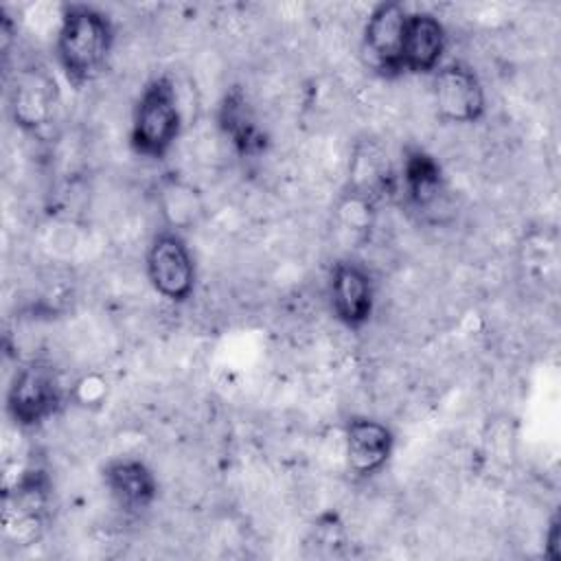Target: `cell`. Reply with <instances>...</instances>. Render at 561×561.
Masks as SVG:
<instances>
[{"label": "cell", "instance_id": "11", "mask_svg": "<svg viewBox=\"0 0 561 561\" xmlns=\"http://www.w3.org/2000/svg\"><path fill=\"white\" fill-rule=\"evenodd\" d=\"M447 53L445 24L430 11H410L403 37V72L434 75Z\"/></svg>", "mask_w": 561, "mask_h": 561}, {"label": "cell", "instance_id": "15", "mask_svg": "<svg viewBox=\"0 0 561 561\" xmlns=\"http://www.w3.org/2000/svg\"><path fill=\"white\" fill-rule=\"evenodd\" d=\"M335 221L342 232H351L353 243H364L375 224V197L351 188L335 208Z\"/></svg>", "mask_w": 561, "mask_h": 561}, {"label": "cell", "instance_id": "6", "mask_svg": "<svg viewBox=\"0 0 561 561\" xmlns=\"http://www.w3.org/2000/svg\"><path fill=\"white\" fill-rule=\"evenodd\" d=\"M436 116L449 125H473L486 112V94L478 72L460 61H443L432 83Z\"/></svg>", "mask_w": 561, "mask_h": 561}, {"label": "cell", "instance_id": "14", "mask_svg": "<svg viewBox=\"0 0 561 561\" xmlns=\"http://www.w3.org/2000/svg\"><path fill=\"white\" fill-rule=\"evenodd\" d=\"M401 182L410 206L416 210H430L445 193V175L438 160L421 147L403 151Z\"/></svg>", "mask_w": 561, "mask_h": 561}, {"label": "cell", "instance_id": "7", "mask_svg": "<svg viewBox=\"0 0 561 561\" xmlns=\"http://www.w3.org/2000/svg\"><path fill=\"white\" fill-rule=\"evenodd\" d=\"M48 495L50 482L42 469H28L20 480L4 493L2 508V530L4 537L15 546H33L44 528L48 517Z\"/></svg>", "mask_w": 561, "mask_h": 561}, {"label": "cell", "instance_id": "1", "mask_svg": "<svg viewBox=\"0 0 561 561\" xmlns=\"http://www.w3.org/2000/svg\"><path fill=\"white\" fill-rule=\"evenodd\" d=\"M114 48L112 18L83 2H72L61 9L59 28L55 35V59L72 88L92 83L107 66Z\"/></svg>", "mask_w": 561, "mask_h": 561}, {"label": "cell", "instance_id": "5", "mask_svg": "<svg viewBox=\"0 0 561 561\" xmlns=\"http://www.w3.org/2000/svg\"><path fill=\"white\" fill-rule=\"evenodd\" d=\"M145 267L151 287L164 300L180 305L193 296L197 283V265L188 243L178 230L167 228L151 239Z\"/></svg>", "mask_w": 561, "mask_h": 561}, {"label": "cell", "instance_id": "4", "mask_svg": "<svg viewBox=\"0 0 561 561\" xmlns=\"http://www.w3.org/2000/svg\"><path fill=\"white\" fill-rule=\"evenodd\" d=\"M7 107L22 131L37 134L50 127L59 107V88L50 70L37 61L18 66L9 77Z\"/></svg>", "mask_w": 561, "mask_h": 561}, {"label": "cell", "instance_id": "3", "mask_svg": "<svg viewBox=\"0 0 561 561\" xmlns=\"http://www.w3.org/2000/svg\"><path fill=\"white\" fill-rule=\"evenodd\" d=\"M61 405L64 388L48 362L31 359L15 368L7 390V414L18 427H39L53 419Z\"/></svg>", "mask_w": 561, "mask_h": 561}, {"label": "cell", "instance_id": "13", "mask_svg": "<svg viewBox=\"0 0 561 561\" xmlns=\"http://www.w3.org/2000/svg\"><path fill=\"white\" fill-rule=\"evenodd\" d=\"M217 123H219V129L224 131V136L232 142V147L241 156L263 153L267 138L256 123V116L248 103L245 92L239 85H232L224 94V99L219 103V112H217Z\"/></svg>", "mask_w": 561, "mask_h": 561}, {"label": "cell", "instance_id": "10", "mask_svg": "<svg viewBox=\"0 0 561 561\" xmlns=\"http://www.w3.org/2000/svg\"><path fill=\"white\" fill-rule=\"evenodd\" d=\"M346 467L357 480L377 476L394 451V432L379 419L353 414L344 425Z\"/></svg>", "mask_w": 561, "mask_h": 561}, {"label": "cell", "instance_id": "9", "mask_svg": "<svg viewBox=\"0 0 561 561\" xmlns=\"http://www.w3.org/2000/svg\"><path fill=\"white\" fill-rule=\"evenodd\" d=\"M333 318L351 331L364 329L375 313V280L355 259H337L329 274Z\"/></svg>", "mask_w": 561, "mask_h": 561}, {"label": "cell", "instance_id": "12", "mask_svg": "<svg viewBox=\"0 0 561 561\" xmlns=\"http://www.w3.org/2000/svg\"><path fill=\"white\" fill-rule=\"evenodd\" d=\"M103 484L116 506L125 513H142L158 497L153 471L136 458H116L103 467Z\"/></svg>", "mask_w": 561, "mask_h": 561}, {"label": "cell", "instance_id": "16", "mask_svg": "<svg viewBox=\"0 0 561 561\" xmlns=\"http://www.w3.org/2000/svg\"><path fill=\"white\" fill-rule=\"evenodd\" d=\"M561 522H559V515H554L550 519V526H548V533H546V557L550 561H559L561 559Z\"/></svg>", "mask_w": 561, "mask_h": 561}, {"label": "cell", "instance_id": "8", "mask_svg": "<svg viewBox=\"0 0 561 561\" xmlns=\"http://www.w3.org/2000/svg\"><path fill=\"white\" fill-rule=\"evenodd\" d=\"M405 4L397 0H386L373 7L366 18L362 37L364 50L368 53L370 66L383 79H397L403 72V37H405V22H408Z\"/></svg>", "mask_w": 561, "mask_h": 561}, {"label": "cell", "instance_id": "2", "mask_svg": "<svg viewBox=\"0 0 561 561\" xmlns=\"http://www.w3.org/2000/svg\"><path fill=\"white\" fill-rule=\"evenodd\" d=\"M182 131L175 83L169 75L153 77L140 92L131 114L129 145L145 160H164Z\"/></svg>", "mask_w": 561, "mask_h": 561}]
</instances>
